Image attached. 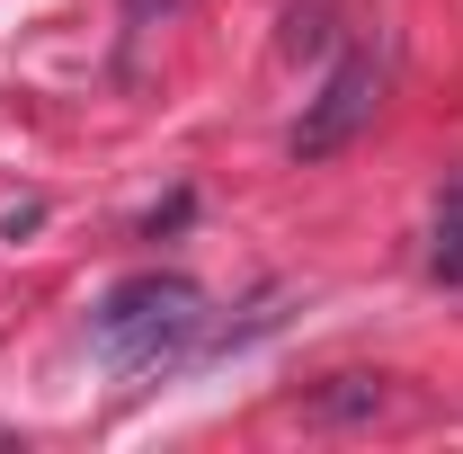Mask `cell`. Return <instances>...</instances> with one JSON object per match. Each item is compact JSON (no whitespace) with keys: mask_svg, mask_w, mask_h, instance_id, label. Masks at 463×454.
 I'll return each instance as SVG.
<instances>
[{"mask_svg":"<svg viewBox=\"0 0 463 454\" xmlns=\"http://www.w3.org/2000/svg\"><path fill=\"white\" fill-rule=\"evenodd\" d=\"M383 383L374 374H330V393H312V419H374Z\"/></svg>","mask_w":463,"mask_h":454,"instance_id":"277c9868","label":"cell"},{"mask_svg":"<svg viewBox=\"0 0 463 454\" xmlns=\"http://www.w3.org/2000/svg\"><path fill=\"white\" fill-rule=\"evenodd\" d=\"M374 99H383V62H374V54H339V62H330V80L303 99L286 152H294V161H330V152H347V143L365 134Z\"/></svg>","mask_w":463,"mask_h":454,"instance_id":"7a4b0ae2","label":"cell"},{"mask_svg":"<svg viewBox=\"0 0 463 454\" xmlns=\"http://www.w3.org/2000/svg\"><path fill=\"white\" fill-rule=\"evenodd\" d=\"M178 9H187V0H125V27H134V36H143V27H170Z\"/></svg>","mask_w":463,"mask_h":454,"instance_id":"5b68a950","label":"cell"},{"mask_svg":"<svg viewBox=\"0 0 463 454\" xmlns=\"http://www.w3.org/2000/svg\"><path fill=\"white\" fill-rule=\"evenodd\" d=\"M196 339H205V285L178 268H143V277L108 285L90 312V347L108 374H170L196 356Z\"/></svg>","mask_w":463,"mask_h":454,"instance_id":"6da1fadb","label":"cell"},{"mask_svg":"<svg viewBox=\"0 0 463 454\" xmlns=\"http://www.w3.org/2000/svg\"><path fill=\"white\" fill-rule=\"evenodd\" d=\"M428 277H437V285H463V170L446 178L437 223H428Z\"/></svg>","mask_w":463,"mask_h":454,"instance_id":"3957f363","label":"cell"}]
</instances>
